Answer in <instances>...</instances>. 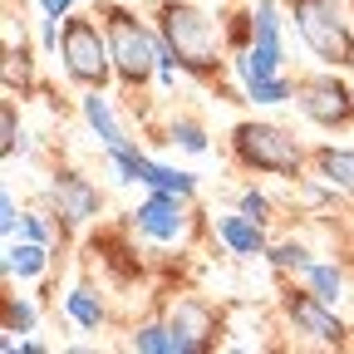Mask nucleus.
Here are the masks:
<instances>
[{
    "label": "nucleus",
    "mask_w": 354,
    "mask_h": 354,
    "mask_svg": "<svg viewBox=\"0 0 354 354\" xmlns=\"http://www.w3.org/2000/svg\"><path fill=\"white\" fill-rule=\"evenodd\" d=\"M162 20V44L177 55V64L192 69L197 79H212L221 69V44H216V25L197 10V6H177V0H167V6L158 10Z\"/></svg>",
    "instance_id": "1"
},
{
    "label": "nucleus",
    "mask_w": 354,
    "mask_h": 354,
    "mask_svg": "<svg viewBox=\"0 0 354 354\" xmlns=\"http://www.w3.org/2000/svg\"><path fill=\"white\" fill-rule=\"evenodd\" d=\"M109 25V50H113V74L128 84V88H143L153 74H158V39L133 20L123 6H109L104 15Z\"/></svg>",
    "instance_id": "2"
},
{
    "label": "nucleus",
    "mask_w": 354,
    "mask_h": 354,
    "mask_svg": "<svg viewBox=\"0 0 354 354\" xmlns=\"http://www.w3.org/2000/svg\"><path fill=\"white\" fill-rule=\"evenodd\" d=\"M59 55H64V69L74 84L84 88H104L109 74H113V50L109 39L99 35L94 20L84 15H64V30H59Z\"/></svg>",
    "instance_id": "3"
},
{
    "label": "nucleus",
    "mask_w": 354,
    "mask_h": 354,
    "mask_svg": "<svg viewBox=\"0 0 354 354\" xmlns=\"http://www.w3.org/2000/svg\"><path fill=\"white\" fill-rule=\"evenodd\" d=\"M232 143H236V158L246 167L276 172V177H295L300 172V143L286 128H276V123H236Z\"/></svg>",
    "instance_id": "4"
},
{
    "label": "nucleus",
    "mask_w": 354,
    "mask_h": 354,
    "mask_svg": "<svg viewBox=\"0 0 354 354\" xmlns=\"http://www.w3.org/2000/svg\"><path fill=\"white\" fill-rule=\"evenodd\" d=\"M295 30L325 64H354V35L339 20L335 0H295Z\"/></svg>",
    "instance_id": "5"
},
{
    "label": "nucleus",
    "mask_w": 354,
    "mask_h": 354,
    "mask_svg": "<svg viewBox=\"0 0 354 354\" xmlns=\"http://www.w3.org/2000/svg\"><path fill=\"white\" fill-rule=\"evenodd\" d=\"M295 104L310 123H320V128H344L354 123V99H349V88L335 79V74H320V79H300L295 84Z\"/></svg>",
    "instance_id": "6"
},
{
    "label": "nucleus",
    "mask_w": 354,
    "mask_h": 354,
    "mask_svg": "<svg viewBox=\"0 0 354 354\" xmlns=\"http://www.w3.org/2000/svg\"><path fill=\"white\" fill-rule=\"evenodd\" d=\"M133 227H138L143 236H153V241H177L183 236V227H187V212H183V192H162V187H153V197L133 212Z\"/></svg>",
    "instance_id": "7"
},
{
    "label": "nucleus",
    "mask_w": 354,
    "mask_h": 354,
    "mask_svg": "<svg viewBox=\"0 0 354 354\" xmlns=\"http://www.w3.org/2000/svg\"><path fill=\"white\" fill-rule=\"evenodd\" d=\"M167 330L177 339V354H202V349H212L216 315H212V305H202V300H177Z\"/></svg>",
    "instance_id": "8"
},
{
    "label": "nucleus",
    "mask_w": 354,
    "mask_h": 354,
    "mask_svg": "<svg viewBox=\"0 0 354 354\" xmlns=\"http://www.w3.org/2000/svg\"><path fill=\"white\" fill-rule=\"evenodd\" d=\"M286 315L295 320V330L315 335L320 344H344V325L325 310V300L315 290H300V295H286Z\"/></svg>",
    "instance_id": "9"
},
{
    "label": "nucleus",
    "mask_w": 354,
    "mask_h": 354,
    "mask_svg": "<svg viewBox=\"0 0 354 354\" xmlns=\"http://www.w3.org/2000/svg\"><path fill=\"white\" fill-rule=\"evenodd\" d=\"M50 192H55V202H59V216H69V221L99 216V187H88L79 172H55Z\"/></svg>",
    "instance_id": "10"
},
{
    "label": "nucleus",
    "mask_w": 354,
    "mask_h": 354,
    "mask_svg": "<svg viewBox=\"0 0 354 354\" xmlns=\"http://www.w3.org/2000/svg\"><path fill=\"white\" fill-rule=\"evenodd\" d=\"M216 232H221V241H227L236 256H261L266 251V232H261V221L256 216H216Z\"/></svg>",
    "instance_id": "11"
},
{
    "label": "nucleus",
    "mask_w": 354,
    "mask_h": 354,
    "mask_svg": "<svg viewBox=\"0 0 354 354\" xmlns=\"http://www.w3.org/2000/svg\"><path fill=\"white\" fill-rule=\"evenodd\" d=\"M315 167H320V177H325V187L354 197V153H344V148H320V153H315Z\"/></svg>",
    "instance_id": "12"
},
{
    "label": "nucleus",
    "mask_w": 354,
    "mask_h": 354,
    "mask_svg": "<svg viewBox=\"0 0 354 354\" xmlns=\"http://www.w3.org/2000/svg\"><path fill=\"white\" fill-rule=\"evenodd\" d=\"M84 118H88V128L99 133V143H104V148H123V143H128L123 133H118V123H113L109 99H99V88H88V99H84Z\"/></svg>",
    "instance_id": "13"
},
{
    "label": "nucleus",
    "mask_w": 354,
    "mask_h": 354,
    "mask_svg": "<svg viewBox=\"0 0 354 354\" xmlns=\"http://www.w3.org/2000/svg\"><path fill=\"white\" fill-rule=\"evenodd\" d=\"M251 25H256L251 44H266V50L286 55V50H281V10H276V0H256V10H251Z\"/></svg>",
    "instance_id": "14"
},
{
    "label": "nucleus",
    "mask_w": 354,
    "mask_h": 354,
    "mask_svg": "<svg viewBox=\"0 0 354 354\" xmlns=\"http://www.w3.org/2000/svg\"><path fill=\"white\" fill-rule=\"evenodd\" d=\"M6 271L10 276H39L44 271V241H25L6 251Z\"/></svg>",
    "instance_id": "15"
},
{
    "label": "nucleus",
    "mask_w": 354,
    "mask_h": 354,
    "mask_svg": "<svg viewBox=\"0 0 354 354\" xmlns=\"http://www.w3.org/2000/svg\"><path fill=\"white\" fill-rule=\"evenodd\" d=\"M305 281H310V290H315L325 305H335V300H339V271H335V266L310 261V266H305Z\"/></svg>",
    "instance_id": "16"
},
{
    "label": "nucleus",
    "mask_w": 354,
    "mask_h": 354,
    "mask_svg": "<svg viewBox=\"0 0 354 354\" xmlns=\"http://www.w3.org/2000/svg\"><path fill=\"white\" fill-rule=\"evenodd\" d=\"M133 349H143V354H177V339L167 325H143L138 335H133Z\"/></svg>",
    "instance_id": "17"
},
{
    "label": "nucleus",
    "mask_w": 354,
    "mask_h": 354,
    "mask_svg": "<svg viewBox=\"0 0 354 354\" xmlns=\"http://www.w3.org/2000/svg\"><path fill=\"white\" fill-rule=\"evenodd\" d=\"M69 315L84 325V330H99V320H104V305L88 295V290H69Z\"/></svg>",
    "instance_id": "18"
},
{
    "label": "nucleus",
    "mask_w": 354,
    "mask_h": 354,
    "mask_svg": "<svg viewBox=\"0 0 354 354\" xmlns=\"http://www.w3.org/2000/svg\"><path fill=\"white\" fill-rule=\"evenodd\" d=\"M246 94H251L256 104H286V99L295 94V88L276 74V79H256V84H246Z\"/></svg>",
    "instance_id": "19"
},
{
    "label": "nucleus",
    "mask_w": 354,
    "mask_h": 354,
    "mask_svg": "<svg viewBox=\"0 0 354 354\" xmlns=\"http://www.w3.org/2000/svg\"><path fill=\"white\" fill-rule=\"evenodd\" d=\"M271 266H281V271H290V266H295V271H305V266H310V251H305V246H295V241L271 246Z\"/></svg>",
    "instance_id": "20"
},
{
    "label": "nucleus",
    "mask_w": 354,
    "mask_h": 354,
    "mask_svg": "<svg viewBox=\"0 0 354 354\" xmlns=\"http://www.w3.org/2000/svg\"><path fill=\"white\" fill-rule=\"evenodd\" d=\"M172 143H183V148H192V153H207V138H202L197 123H177V128H172Z\"/></svg>",
    "instance_id": "21"
},
{
    "label": "nucleus",
    "mask_w": 354,
    "mask_h": 354,
    "mask_svg": "<svg viewBox=\"0 0 354 354\" xmlns=\"http://www.w3.org/2000/svg\"><path fill=\"white\" fill-rule=\"evenodd\" d=\"M241 212H246V216H256L261 227H266V221H271V202H266L261 192H241Z\"/></svg>",
    "instance_id": "22"
},
{
    "label": "nucleus",
    "mask_w": 354,
    "mask_h": 354,
    "mask_svg": "<svg viewBox=\"0 0 354 354\" xmlns=\"http://www.w3.org/2000/svg\"><path fill=\"white\" fill-rule=\"evenodd\" d=\"M0 133H6V138H0V153L10 158V153H15V143H20V138H15V109H10V104L0 109Z\"/></svg>",
    "instance_id": "23"
},
{
    "label": "nucleus",
    "mask_w": 354,
    "mask_h": 354,
    "mask_svg": "<svg viewBox=\"0 0 354 354\" xmlns=\"http://www.w3.org/2000/svg\"><path fill=\"white\" fill-rule=\"evenodd\" d=\"M20 212H15V197L6 192V197H0V232H6V236H15V227H20Z\"/></svg>",
    "instance_id": "24"
},
{
    "label": "nucleus",
    "mask_w": 354,
    "mask_h": 354,
    "mask_svg": "<svg viewBox=\"0 0 354 354\" xmlns=\"http://www.w3.org/2000/svg\"><path fill=\"white\" fill-rule=\"evenodd\" d=\"M6 315H10V330H30V325H35V310H30V305H20V300H10V305H6Z\"/></svg>",
    "instance_id": "25"
},
{
    "label": "nucleus",
    "mask_w": 354,
    "mask_h": 354,
    "mask_svg": "<svg viewBox=\"0 0 354 354\" xmlns=\"http://www.w3.org/2000/svg\"><path fill=\"white\" fill-rule=\"evenodd\" d=\"M20 232H25L30 241H50V227H44L39 216H25V221H20Z\"/></svg>",
    "instance_id": "26"
},
{
    "label": "nucleus",
    "mask_w": 354,
    "mask_h": 354,
    "mask_svg": "<svg viewBox=\"0 0 354 354\" xmlns=\"http://www.w3.org/2000/svg\"><path fill=\"white\" fill-rule=\"evenodd\" d=\"M74 6H79V0H39V10H44V15H55V20H64Z\"/></svg>",
    "instance_id": "27"
}]
</instances>
